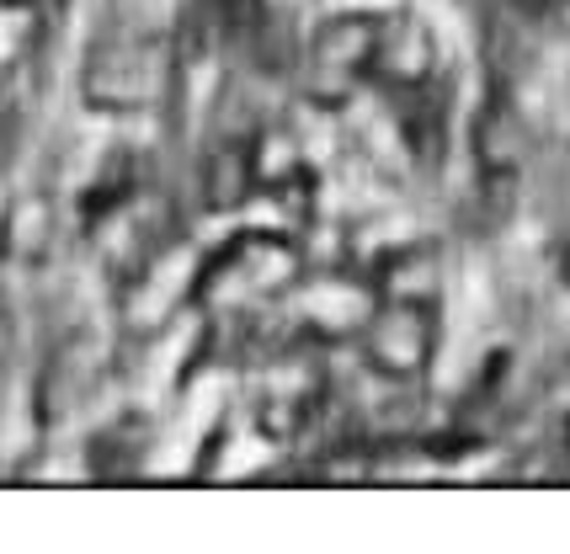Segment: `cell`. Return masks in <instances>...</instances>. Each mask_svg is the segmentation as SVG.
I'll return each mask as SVG.
<instances>
[{"mask_svg": "<svg viewBox=\"0 0 570 554\" xmlns=\"http://www.w3.org/2000/svg\"><path fill=\"white\" fill-rule=\"evenodd\" d=\"M298 273V246L283 229H240L193 277V304L224 309L250 294H283Z\"/></svg>", "mask_w": 570, "mask_h": 554, "instance_id": "1", "label": "cell"}, {"mask_svg": "<svg viewBox=\"0 0 570 554\" xmlns=\"http://www.w3.org/2000/svg\"><path fill=\"white\" fill-rule=\"evenodd\" d=\"M438 347V304H400V299H379V309L363 326V357H368L373 374L395 378H422Z\"/></svg>", "mask_w": 570, "mask_h": 554, "instance_id": "2", "label": "cell"}, {"mask_svg": "<svg viewBox=\"0 0 570 554\" xmlns=\"http://www.w3.org/2000/svg\"><path fill=\"white\" fill-rule=\"evenodd\" d=\"M379 43V17L373 11H347L309 38V97L321 107H342V101L368 80V59Z\"/></svg>", "mask_w": 570, "mask_h": 554, "instance_id": "3", "label": "cell"}, {"mask_svg": "<svg viewBox=\"0 0 570 554\" xmlns=\"http://www.w3.org/2000/svg\"><path fill=\"white\" fill-rule=\"evenodd\" d=\"M80 86H86V101L97 112H134V107H149L166 91V59H160L155 43L112 38V43L91 49Z\"/></svg>", "mask_w": 570, "mask_h": 554, "instance_id": "4", "label": "cell"}, {"mask_svg": "<svg viewBox=\"0 0 570 554\" xmlns=\"http://www.w3.org/2000/svg\"><path fill=\"white\" fill-rule=\"evenodd\" d=\"M390 112H395V128L405 139L411 160L422 166H438L448 155V112H453V86H448L438 70L416 86H400L390 91Z\"/></svg>", "mask_w": 570, "mask_h": 554, "instance_id": "5", "label": "cell"}, {"mask_svg": "<svg viewBox=\"0 0 570 554\" xmlns=\"http://www.w3.org/2000/svg\"><path fill=\"white\" fill-rule=\"evenodd\" d=\"M438 70V43L416 17H379V43L368 59V86H379L384 97L400 86H416Z\"/></svg>", "mask_w": 570, "mask_h": 554, "instance_id": "6", "label": "cell"}, {"mask_svg": "<svg viewBox=\"0 0 570 554\" xmlns=\"http://www.w3.org/2000/svg\"><path fill=\"white\" fill-rule=\"evenodd\" d=\"M250 198H256V150L246 133H229L203 160V202L214 214H240Z\"/></svg>", "mask_w": 570, "mask_h": 554, "instance_id": "7", "label": "cell"}, {"mask_svg": "<svg viewBox=\"0 0 570 554\" xmlns=\"http://www.w3.org/2000/svg\"><path fill=\"white\" fill-rule=\"evenodd\" d=\"M373 294L400 304H438L443 299V261L432 246H395L373 261Z\"/></svg>", "mask_w": 570, "mask_h": 554, "instance_id": "8", "label": "cell"}, {"mask_svg": "<svg viewBox=\"0 0 570 554\" xmlns=\"http://www.w3.org/2000/svg\"><path fill=\"white\" fill-rule=\"evenodd\" d=\"M145 454H149V427L139 416H124V422H112V427H101L91 437L86 469L97 479H128L145 469Z\"/></svg>", "mask_w": 570, "mask_h": 554, "instance_id": "9", "label": "cell"}, {"mask_svg": "<svg viewBox=\"0 0 570 554\" xmlns=\"http://www.w3.org/2000/svg\"><path fill=\"white\" fill-rule=\"evenodd\" d=\"M134 192H139V171H134V160H128V155H112V160L97 171V181L80 192V225L86 229L107 225V219H112Z\"/></svg>", "mask_w": 570, "mask_h": 554, "instance_id": "10", "label": "cell"}, {"mask_svg": "<svg viewBox=\"0 0 570 554\" xmlns=\"http://www.w3.org/2000/svg\"><path fill=\"white\" fill-rule=\"evenodd\" d=\"M480 171L485 177H512L518 171V160H522V128L518 118H512V107H485L480 112Z\"/></svg>", "mask_w": 570, "mask_h": 554, "instance_id": "11", "label": "cell"}, {"mask_svg": "<svg viewBox=\"0 0 570 554\" xmlns=\"http://www.w3.org/2000/svg\"><path fill=\"white\" fill-rule=\"evenodd\" d=\"M49 235H53V208L43 192H32L6 219V251L17 256V261H38V256L49 251Z\"/></svg>", "mask_w": 570, "mask_h": 554, "instance_id": "12", "label": "cell"}, {"mask_svg": "<svg viewBox=\"0 0 570 554\" xmlns=\"http://www.w3.org/2000/svg\"><path fill=\"white\" fill-rule=\"evenodd\" d=\"M262 17H267V0H198V11H193V22H198V32H208V38H250L256 27H262Z\"/></svg>", "mask_w": 570, "mask_h": 554, "instance_id": "13", "label": "cell"}, {"mask_svg": "<svg viewBox=\"0 0 570 554\" xmlns=\"http://www.w3.org/2000/svg\"><path fill=\"white\" fill-rule=\"evenodd\" d=\"M512 6H518V11H528L533 22H544V17H554V11H560L566 0H512Z\"/></svg>", "mask_w": 570, "mask_h": 554, "instance_id": "14", "label": "cell"}, {"mask_svg": "<svg viewBox=\"0 0 570 554\" xmlns=\"http://www.w3.org/2000/svg\"><path fill=\"white\" fill-rule=\"evenodd\" d=\"M0 6H27V0H0Z\"/></svg>", "mask_w": 570, "mask_h": 554, "instance_id": "15", "label": "cell"}]
</instances>
